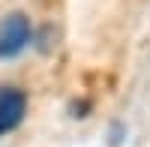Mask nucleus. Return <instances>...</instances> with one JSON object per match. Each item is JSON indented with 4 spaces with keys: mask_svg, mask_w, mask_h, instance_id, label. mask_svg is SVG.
<instances>
[{
    "mask_svg": "<svg viewBox=\"0 0 150 147\" xmlns=\"http://www.w3.org/2000/svg\"><path fill=\"white\" fill-rule=\"evenodd\" d=\"M30 36H33V30H30L27 15L15 12V15L3 18V21H0V60L18 57L24 48H27Z\"/></svg>",
    "mask_w": 150,
    "mask_h": 147,
    "instance_id": "f257e3e1",
    "label": "nucleus"
},
{
    "mask_svg": "<svg viewBox=\"0 0 150 147\" xmlns=\"http://www.w3.org/2000/svg\"><path fill=\"white\" fill-rule=\"evenodd\" d=\"M27 114V96L18 87H0V135L12 132Z\"/></svg>",
    "mask_w": 150,
    "mask_h": 147,
    "instance_id": "f03ea898",
    "label": "nucleus"
}]
</instances>
